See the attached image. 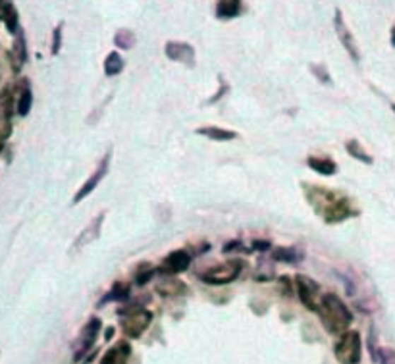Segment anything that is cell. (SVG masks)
<instances>
[{"instance_id": "cell-20", "label": "cell", "mask_w": 395, "mask_h": 364, "mask_svg": "<svg viewBox=\"0 0 395 364\" xmlns=\"http://www.w3.org/2000/svg\"><path fill=\"white\" fill-rule=\"evenodd\" d=\"M129 295H131V288H129L127 283H122V281H118V283H114L112 288H110V291H108V293L100 299L99 308L105 307V305H108V303H127Z\"/></svg>"}, {"instance_id": "cell-37", "label": "cell", "mask_w": 395, "mask_h": 364, "mask_svg": "<svg viewBox=\"0 0 395 364\" xmlns=\"http://www.w3.org/2000/svg\"><path fill=\"white\" fill-rule=\"evenodd\" d=\"M4 141L6 139H2V137H0V154H2V151H4Z\"/></svg>"}, {"instance_id": "cell-23", "label": "cell", "mask_w": 395, "mask_h": 364, "mask_svg": "<svg viewBox=\"0 0 395 364\" xmlns=\"http://www.w3.org/2000/svg\"><path fill=\"white\" fill-rule=\"evenodd\" d=\"M124 66H126V62H124V58H122L116 50H112V52H108V54H106L105 74L108 77H114V76H118V74H122Z\"/></svg>"}, {"instance_id": "cell-34", "label": "cell", "mask_w": 395, "mask_h": 364, "mask_svg": "<svg viewBox=\"0 0 395 364\" xmlns=\"http://www.w3.org/2000/svg\"><path fill=\"white\" fill-rule=\"evenodd\" d=\"M253 249H257V251H269L270 243L269 241H254Z\"/></svg>"}, {"instance_id": "cell-21", "label": "cell", "mask_w": 395, "mask_h": 364, "mask_svg": "<svg viewBox=\"0 0 395 364\" xmlns=\"http://www.w3.org/2000/svg\"><path fill=\"white\" fill-rule=\"evenodd\" d=\"M346 151H347V154H349V156L353 158V160H359L360 164H367V166L375 164V158H372V154H368L367 148L362 147V145H360L357 139L347 141Z\"/></svg>"}, {"instance_id": "cell-33", "label": "cell", "mask_w": 395, "mask_h": 364, "mask_svg": "<svg viewBox=\"0 0 395 364\" xmlns=\"http://www.w3.org/2000/svg\"><path fill=\"white\" fill-rule=\"evenodd\" d=\"M240 249H243V243H241L240 239H235V241H232V243H226V245L222 247V252H224V254H228V252L240 251Z\"/></svg>"}, {"instance_id": "cell-32", "label": "cell", "mask_w": 395, "mask_h": 364, "mask_svg": "<svg viewBox=\"0 0 395 364\" xmlns=\"http://www.w3.org/2000/svg\"><path fill=\"white\" fill-rule=\"evenodd\" d=\"M378 364H395V349H380V360Z\"/></svg>"}, {"instance_id": "cell-13", "label": "cell", "mask_w": 395, "mask_h": 364, "mask_svg": "<svg viewBox=\"0 0 395 364\" xmlns=\"http://www.w3.org/2000/svg\"><path fill=\"white\" fill-rule=\"evenodd\" d=\"M28 41H25V33L21 29L20 33L14 37V42H12V49L8 50V62H10V68L14 74H20L23 70V66L28 64Z\"/></svg>"}, {"instance_id": "cell-8", "label": "cell", "mask_w": 395, "mask_h": 364, "mask_svg": "<svg viewBox=\"0 0 395 364\" xmlns=\"http://www.w3.org/2000/svg\"><path fill=\"white\" fill-rule=\"evenodd\" d=\"M295 289L297 297L307 310L317 312L320 303H322V289L318 286V281H314L311 276H305V274H297L295 276Z\"/></svg>"}, {"instance_id": "cell-14", "label": "cell", "mask_w": 395, "mask_h": 364, "mask_svg": "<svg viewBox=\"0 0 395 364\" xmlns=\"http://www.w3.org/2000/svg\"><path fill=\"white\" fill-rule=\"evenodd\" d=\"M16 93H18V98H16V114L25 118L31 108H33V89H31V81L28 77H21L20 81L16 83Z\"/></svg>"}, {"instance_id": "cell-25", "label": "cell", "mask_w": 395, "mask_h": 364, "mask_svg": "<svg viewBox=\"0 0 395 364\" xmlns=\"http://www.w3.org/2000/svg\"><path fill=\"white\" fill-rule=\"evenodd\" d=\"M153 276H155V268H153V264H148V262H141V264H137V268H135V283L139 288L147 286L148 281L153 280Z\"/></svg>"}, {"instance_id": "cell-35", "label": "cell", "mask_w": 395, "mask_h": 364, "mask_svg": "<svg viewBox=\"0 0 395 364\" xmlns=\"http://www.w3.org/2000/svg\"><path fill=\"white\" fill-rule=\"evenodd\" d=\"M112 336H114V328H112V326H110V328H106L105 339H106V341H110V339H112Z\"/></svg>"}, {"instance_id": "cell-17", "label": "cell", "mask_w": 395, "mask_h": 364, "mask_svg": "<svg viewBox=\"0 0 395 364\" xmlns=\"http://www.w3.org/2000/svg\"><path fill=\"white\" fill-rule=\"evenodd\" d=\"M243 12V0H216L214 14L218 20H233Z\"/></svg>"}, {"instance_id": "cell-27", "label": "cell", "mask_w": 395, "mask_h": 364, "mask_svg": "<svg viewBox=\"0 0 395 364\" xmlns=\"http://www.w3.org/2000/svg\"><path fill=\"white\" fill-rule=\"evenodd\" d=\"M156 291L164 297H176V295H182L185 291V283L182 281H168V283H160Z\"/></svg>"}, {"instance_id": "cell-11", "label": "cell", "mask_w": 395, "mask_h": 364, "mask_svg": "<svg viewBox=\"0 0 395 364\" xmlns=\"http://www.w3.org/2000/svg\"><path fill=\"white\" fill-rule=\"evenodd\" d=\"M164 54L172 62L184 64L187 68H195V62H197V52H195V49L191 47L189 42L168 41L164 45Z\"/></svg>"}, {"instance_id": "cell-38", "label": "cell", "mask_w": 395, "mask_h": 364, "mask_svg": "<svg viewBox=\"0 0 395 364\" xmlns=\"http://www.w3.org/2000/svg\"><path fill=\"white\" fill-rule=\"evenodd\" d=\"M391 110H394V112H395V102H394V105H391Z\"/></svg>"}, {"instance_id": "cell-2", "label": "cell", "mask_w": 395, "mask_h": 364, "mask_svg": "<svg viewBox=\"0 0 395 364\" xmlns=\"http://www.w3.org/2000/svg\"><path fill=\"white\" fill-rule=\"evenodd\" d=\"M317 315L320 318L322 328L330 336L339 337L341 334H346L349 326L353 324V312L349 310V307L336 293H324Z\"/></svg>"}, {"instance_id": "cell-10", "label": "cell", "mask_w": 395, "mask_h": 364, "mask_svg": "<svg viewBox=\"0 0 395 364\" xmlns=\"http://www.w3.org/2000/svg\"><path fill=\"white\" fill-rule=\"evenodd\" d=\"M105 218H106V212H100L97 216L93 218L89 224L85 225V230L79 233L78 237L73 239V243L70 247V252H81L87 245H91L95 243L97 239L100 237V231H102V224H105Z\"/></svg>"}, {"instance_id": "cell-3", "label": "cell", "mask_w": 395, "mask_h": 364, "mask_svg": "<svg viewBox=\"0 0 395 364\" xmlns=\"http://www.w3.org/2000/svg\"><path fill=\"white\" fill-rule=\"evenodd\" d=\"M118 316H120L122 331L129 339H139L153 322V312L143 305H135V303H126L118 310Z\"/></svg>"}, {"instance_id": "cell-18", "label": "cell", "mask_w": 395, "mask_h": 364, "mask_svg": "<svg viewBox=\"0 0 395 364\" xmlns=\"http://www.w3.org/2000/svg\"><path fill=\"white\" fill-rule=\"evenodd\" d=\"M195 134L201 135V137H206V139L211 141H218V143H226V141L237 139V131H233V129H224V127H218V126L197 127Z\"/></svg>"}, {"instance_id": "cell-22", "label": "cell", "mask_w": 395, "mask_h": 364, "mask_svg": "<svg viewBox=\"0 0 395 364\" xmlns=\"http://www.w3.org/2000/svg\"><path fill=\"white\" fill-rule=\"evenodd\" d=\"M272 260L285 262V264H297V262L303 260V252L297 251L293 247H276L272 251Z\"/></svg>"}, {"instance_id": "cell-7", "label": "cell", "mask_w": 395, "mask_h": 364, "mask_svg": "<svg viewBox=\"0 0 395 364\" xmlns=\"http://www.w3.org/2000/svg\"><path fill=\"white\" fill-rule=\"evenodd\" d=\"M110 164H112V148H108V151L102 154V158H100L99 164H97V170L85 180L83 185L79 187L78 193H76L73 199H71V204H79L81 201H85L87 196L91 195L93 191L99 187L100 182L106 180V175H108V172H110Z\"/></svg>"}, {"instance_id": "cell-1", "label": "cell", "mask_w": 395, "mask_h": 364, "mask_svg": "<svg viewBox=\"0 0 395 364\" xmlns=\"http://www.w3.org/2000/svg\"><path fill=\"white\" fill-rule=\"evenodd\" d=\"M301 187L305 191L307 203L311 204L312 211L317 212L326 224H341L349 218L360 214L359 209L351 203V199L341 191L320 187V185H312V183H301Z\"/></svg>"}, {"instance_id": "cell-28", "label": "cell", "mask_w": 395, "mask_h": 364, "mask_svg": "<svg viewBox=\"0 0 395 364\" xmlns=\"http://www.w3.org/2000/svg\"><path fill=\"white\" fill-rule=\"evenodd\" d=\"M309 70L314 77H317L318 81L322 85H332V76H330V71H328V66L326 64H311L309 66Z\"/></svg>"}, {"instance_id": "cell-4", "label": "cell", "mask_w": 395, "mask_h": 364, "mask_svg": "<svg viewBox=\"0 0 395 364\" xmlns=\"http://www.w3.org/2000/svg\"><path fill=\"white\" fill-rule=\"evenodd\" d=\"M334 357L339 364H360L362 358V339L359 331L347 329L334 345Z\"/></svg>"}, {"instance_id": "cell-9", "label": "cell", "mask_w": 395, "mask_h": 364, "mask_svg": "<svg viewBox=\"0 0 395 364\" xmlns=\"http://www.w3.org/2000/svg\"><path fill=\"white\" fill-rule=\"evenodd\" d=\"M334 29H336V35H338V41L343 45V49L347 50V54L353 58L355 62H359L360 60V50L357 47V42H355V37L353 33L349 31L346 23V18H343V12L336 8V12H334Z\"/></svg>"}, {"instance_id": "cell-29", "label": "cell", "mask_w": 395, "mask_h": 364, "mask_svg": "<svg viewBox=\"0 0 395 364\" xmlns=\"http://www.w3.org/2000/svg\"><path fill=\"white\" fill-rule=\"evenodd\" d=\"M62 33H64V23L60 21L54 31H52V45H50V52H52V57H57L60 54V49H62Z\"/></svg>"}, {"instance_id": "cell-5", "label": "cell", "mask_w": 395, "mask_h": 364, "mask_svg": "<svg viewBox=\"0 0 395 364\" xmlns=\"http://www.w3.org/2000/svg\"><path fill=\"white\" fill-rule=\"evenodd\" d=\"M100 329H102V322H100V318H97V316H91V318L83 324V328L79 329L78 337H76L73 344H71V349H73L71 363L78 364L79 360H83L85 355L95 347V344H97V337H99Z\"/></svg>"}, {"instance_id": "cell-15", "label": "cell", "mask_w": 395, "mask_h": 364, "mask_svg": "<svg viewBox=\"0 0 395 364\" xmlns=\"http://www.w3.org/2000/svg\"><path fill=\"white\" fill-rule=\"evenodd\" d=\"M129 357H131V345H129V341H118V344H114L102 355L100 364H127Z\"/></svg>"}, {"instance_id": "cell-6", "label": "cell", "mask_w": 395, "mask_h": 364, "mask_svg": "<svg viewBox=\"0 0 395 364\" xmlns=\"http://www.w3.org/2000/svg\"><path fill=\"white\" fill-rule=\"evenodd\" d=\"M243 268H245V262L241 259L226 260L218 266L201 274V281H205L206 286H226V283H232L240 278Z\"/></svg>"}, {"instance_id": "cell-24", "label": "cell", "mask_w": 395, "mask_h": 364, "mask_svg": "<svg viewBox=\"0 0 395 364\" xmlns=\"http://www.w3.org/2000/svg\"><path fill=\"white\" fill-rule=\"evenodd\" d=\"M114 45L120 50H131L135 47V35L131 29L122 28L114 33Z\"/></svg>"}, {"instance_id": "cell-30", "label": "cell", "mask_w": 395, "mask_h": 364, "mask_svg": "<svg viewBox=\"0 0 395 364\" xmlns=\"http://www.w3.org/2000/svg\"><path fill=\"white\" fill-rule=\"evenodd\" d=\"M257 280L261 281H269V280H274L276 274H274V266H272V262H259V274L254 276Z\"/></svg>"}, {"instance_id": "cell-36", "label": "cell", "mask_w": 395, "mask_h": 364, "mask_svg": "<svg viewBox=\"0 0 395 364\" xmlns=\"http://www.w3.org/2000/svg\"><path fill=\"white\" fill-rule=\"evenodd\" d=\"M389 41H391V47H395V25L391 28V33H389Z\"/></svg>"}, {"instance_id": "cell-19", "label": "cell", "mask_w": 395, "mask_h": 364, "mask_svg": "<svg viewBox=\"0 0 395 364\" xmlns=\"http://www.w3.org/2000/svg\"><path fill=\"white\" fill-rule=\"evenodd\" d=\"M307 166H309L312 172L326 175V177L338 172V164H336L332 158H328V156H309V158H307Z\"/></svg>"}, {"instance_id": "cell-12", "label": "cell", "mask_w": 395, "mask_h": 364, "mask_svg": "<svg viewBox=\"0 0 395 364\" xmlns=\"http://www.w3.org/2000/svg\"><path fill=\"white\" fill-rule=\"evenodd\" d=\"M191 260H193V257L189 254V251L177 249V251H172L170 254H166V259L163 260L158 272L164 274V276H177V274L185 272L191 266Z\"/></svg>"}, {"instance_id": "cell-26", "label": "cell", "mask_w": 395, "mask_h": 364, "mask_svg": "<svg viewBox=\"0 0 395 364\" xmlns=\"http://www.w3.org/2000/svg\"><path fill=\"white\" fill-rule=\"evenodd\" d=\"M380 345H378V331H376V326L375 324H370V328H368V353H370V358H372V363L378 364L380 360Z\"/></svg>"}, {"instance_id": "cell-16", "label": "cell", "mask_w": 395, "mask_h": 364, "mask_svg": "<svg viewBox=\"0 0 395 364\" xmlns=\"http://www.w3.org/2000/svg\"><path fill=\"white\" fill-rule=\"evenodd\" d=\"M16 98H18L16 85L10 83L6 87H2V91H0V116L4 122H10V118L14 116Z\"/></svg>"}, {"instance_id": "cell-31", "label": "cell", "mask_w": 395, "mask_h": 364, "mask_svg": "<svg viewBox=\"0 0 395 364\" xmlns=\"http://www.w3.org/2000/svg\"><path fill=\"white\" fill-rule=\"evenodd\" d=\"M218 79H220L218 91H216V95H212V97L208 98V100H206V105H216L220 98H224L228 95V93H230V83H228L226 79H224V77H222V76H220Z\"/></svg>"}]
</instances>
